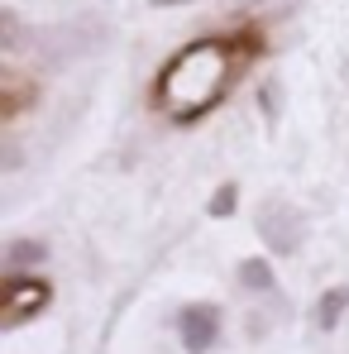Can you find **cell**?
Returning <instances> with one entry per match:
<instances>
[{
    "label": "cell",
    "mask_w": 349,
    "mask_h": 354,
    "mask_svg": "<svg viewBox=\"0 0 349 354\" xmlns=\"http://www.w3.org/2000/svg\"><path fill=\"white\" fill-rule=\"evenodd\" d=\"M345 306H349V288H330V292L321 297V330H335V321H340Z\"/></svg>",
    "instance_id": "cell-7"
},
{
    "label": "cell",
    "mask_w": 349,
    "mask_h": 354,
    "mask_svg": "<svg viewBox=\"0 0 349 354\" xmlns=\"http://www.w3.org/2000/svg\"><path fill=\"white\" fill-rule=\"evenodd\" d=\"M230 77H234V44L230 39H201L163 67V77L153 82V101L177 120L201 115L206 106H216L225 96Z\"/></svg>",
    "instance_id": "cell-1"
},
{
    "label": "cell",
    "mask_w": 349,
    "mask_h": 354,
    "mask_svg": "<svg viewBox=\"0 0 349 354\" xmlns=\"http://www.w3.org/2000/svg\"><path fill=\"white\" fill-rule=\"evenodd\" d=\"M258 235L273 254H296L301 249V235H306V221L292 211L287 201H268L258 211Z\"/></svg>",
    "instance_id": "cell-2"
},
{
    "label": "cell",
    "mask_w": 349,
    "mask_h": 354,
    "mask_svg": "<svg viewBox=\"0 0 349 354\" xmlns=\"http://www.w3.org/2000/svg\"><path fill=\"white\" fill-rule=\"evenodd\" d=\"M239 283H244L249 292H273V268H268L263 259H249V263L239 268Z\"/></svg>",
    "instance_id": "cell-6"
},
{
    "label": "cell",
    "mask_w": 349,
    "mask_h": 354,
    "mask_svg": "<svg viewBox=\"0 0 349 354\" xmlns=\"http://www.w3.org/2000/svg\"><path fill=\"white\" fill-rule=\"evenodd\" d=\"M44 301H48V283L10 273V278H5V306H0V326H5V330L24 326L34 311H44Z\"/></svg>",
    "instance_id": "cell-3"
},
{
    "label": "cell",
    "mask_w": 349,
    "mask_h": 354,
    "mask_svg": "<svg viewBox=\"0 0 349 354\" xmlns=\"http://www.w3.org/2000/svg\"><path fill=\"white\" fill-rule=\"evenodd\" d=\"M5 259H10V273H29L34 263L48 259V244H44V239H15Z\"/></svg>",
    "instance_id": "cell-5"
},
{
    "label": "cell",
    "mask_w": 349,
    "mask_h": 354,
    "mask_svg": "<svg viewBox=\"0 0 349 354\" xmlns=\"http://www.w3.org/2000/svg\"><path fill=\"white\" fill-rule=\"evenodd\" d=\"M230 211H234V187H220L211 196V216H230Z\"/></svg>",
    "instance_id": "cell-8"
},
{
    "label": "cell",
    "mask_w": 349,
    "mask_h": 354,
    "mask_svg": "<svg viewBox=\"0 0 349 354\" xmlns=\"http://www.w3.org/2000/svg\"><path fill=\"white\" fill-rule=\"evenodd\" d=\"M177 335H182V350L187 354H206L220 340V311L216 306H187L177 316Z\"/></svg>",
    "instance_id": "cell-4"
},
{
    "label": "cell",
    "mask_w": 349,
    "mask_h": 354,
    "mask_svg": "<svg viewBox=\"0 0 349 354\" xmlns=\"http://www.w3.org/2000/svg\"><path fill=\"white\" fill-rule=\"evenodd\" d=\"M153 5H191V0H153Z\"/></svg>",
    "instance_id": "cell-9"
}]
</instances>
